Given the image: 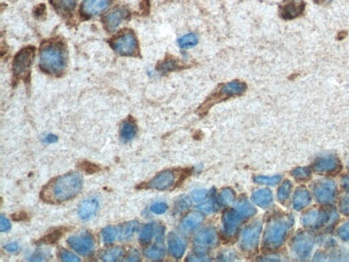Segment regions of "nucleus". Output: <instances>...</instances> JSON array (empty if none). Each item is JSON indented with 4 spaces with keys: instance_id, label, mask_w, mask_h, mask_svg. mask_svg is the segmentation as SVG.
<instances>
[{
    "instance_id": "f257e3e1",
    "label": "nucleus",
    "mask_w": 349,
    "mask_h": 262,
    "mask_svg": "<svg viewBox=\"0 0 349 262\" xmlns=\"http://www.w3.org/2000/svg\"><path fill=\"white\" fill-rule=\"evenodd\" d=\"M82 178L78 173H68L56 178L42 191V198L49 202L68 201L80 192Z\"/></svg>"
},
{
    "instance_id": "f03ea898",
    "label": "nucleus",
    "mask_w": 349,
    "mask_h": 262,
    "mask_svg": "<svg viewBox=\"0 0 349 262\" xmlns=\"http://www.w3.org/2000/svg\"><path fill=\"white\" fill-rule=\"evenodd\" d=\"M40 65L49 74L62 72L66 65V53L62 44L55 42L44 45L40 52Z\"/></svg>"
},
{
    "instance_id": "7ed1b4c3",
    "label": "nucleus",
    "mask_w": 349,
    "mask_h": 262,
    "mask_svg": "<svg viewBox=\"0 0 349 262\" xmlns=\"http://www.w3.org/2000/svg\"><path fill=\"white\" fill-rule=\"evenodd\" d=\"M293 219L290 215H278L269 220L263 237V246L267 249H277L285 241Z\"/></svg>"
},
{
    "instance_id": "20e7f679",
    "label": "nucleus",
    "mask_w": 349,
    "mask_h": 262,
    "mask_svg": "<svg viewBox=\"0 0 349 262\" xmlns=\"http://www.w3.org/2000/svg\"><path fill=\"white\" fill-rule=\"evenodd\" d=\"M114 50L121 55L131 56L136 54L138 44L135 35L131 31H126L117 36L112 42Z\"/></svg>"
},
{
    "instance_id": "39448f33",
    "label": "nucleus",
    "mask_w": 349,
    "mask_h": 262,
    "mask_svg": "<svg viewBox=\"0 0 349 262\" xmlns=\"http://www.w3.org/2000/svg\"><path fill=\"white\" fill-rule=\"evenodd\" d=\"M336 218V212L313 210L303 214L301 221L305 227L317 229L332 222L334 223Z\"/></svg>"
},
{
    "instance_id": "423d86ee",
    "label": "nucleus",
    "mask_w": 349,
    "mask_h": 262,
    "mask_svg": "<svg viewBox=\"0 0 349 262\" xmlns=\"http://www.w3.org/2000/svg\"><path fill=\"white\" fill-rule=\"evenodd\" d=\"M218 243V235L214 228L207 227L198 232L194 238V250L198 254H203L212 249Z\"/></svg>"
},
{
    "instance_id": "0eeeda50",
    "label": "nucleus",
    "mask_w": 349,
    "mask_h": 262,
    "mask_svg": "<svg viewBox=\"0 0 349 262\" xmlns=\"http://www.w3.org/2000/svg\"><path fill=\"white\" fill-rule=\"evenodd\" d=\"M262 231V223L259 221H253L243 230L241 234V248L246 251H254L259 245V237Z\"/></svg>"
},
{
    "instance_id": "6e6552de",
    "label": "nucleus",
    "mask_w": 349,
    "mask_h": 262,
    "mask_svg": "<svg viewBox=\"0 0 349 262\" xmlns=\"http://www.w3.org/2000/svg\"><path fill=\"white\" fill-rule=\"evenodd\" d=\"M35 49L28 47L21 49L13 61V72L16 77L24 74L30 69L34 58Z\"/></svg>"
},
{
    "instance_id": "1a4fd4ad",
    "label": "nucleus",
    "mask_w": 349,
    "mask_h": 262,
    "mask_svg": "<svg viewBox=\"0 0 349 262\" xmlns=\"http://www.w3.org/2000/svg\"><path fill=\"white\" fill-rule=\"evenodd\" d=\"M336 192V184L331 180H320L316 182L313 187V192L317 201L323 204H330L334 201Z\"/></svg>"
},
{
    "instance_id": "9d476101",
    "label": "nucleus",
    "mask_w": 349,
    "mask_h": 262,
    "mask_svg": "<svg viewBox=\"0 0 349 262\" xmlns=\"http://www.w3.org/2000/svg\"><path fill=\"white\" fill-rule=\"evenodd\" d=\"M314 240L312 236L307 232H301L293 238L291 242V249L298 257H308L312 251Z\"/></svg>"
},
{
    "instance_id": "9b49d317",
    "label": "nucleus",
    "mask_w": 349,
    "mask_h": 262,
    "mask_svg": "<svg viewBox=\"0 0 349 262\" xmlns=\"http://www.w3.org/2000/svg\"><path fill=\"white\" fill-rule=\"evenodd\" d=\"M67 242L70 247L80 255H90L94 249V239L90 234L71 236Z\"/></svg>"
},
{
    "instance_id": "f8f14e48",
    "label": "nucleus",
    "mask_w": 349,
    "mask_h": 262,
    "mask_svg": "<svg viewBox=\"0 0 349 262\" xmlns=\"http://www.w3.org/2000/svg\"><path fill=\"white\" fill-rule=\"evenodd\" d=\"M245 218V216L236 208L226 212L222 220L223 231L225 236H233L240 223Z\"/></svg>"
},
{
    "instance_id": "ddd939ff",
    "label": "nucleus",
    "mask_w": 349,
    "mask_h": 262,
    "mask_svg": "<svg viewBox=\"0 0 349 262\" xmlns=\"http://www.w3.org/2000/svg\"><path fill=\"white\" fill-rule=\"evenodd\" d=\"M112 3V0H84L81 12L86 17H92L102 13Z\"/></svg>"
},
{
    "instance_id": "4468645a",
    "label": "nucleus",
    "mask_w": 349,
    "mask_h": 262,
    "mask_svg": "<svg viewBox=\"0 0 349 262\" xmlns=\"http://www.w3.org/2000/svg\"><path fill=\"white\" fill-rule=\"evenodd\" d=\"M128 15V11L124 8H119L114 11H111L105 16L104 19L105 27L109 31L116 30Z\"/></svg>"
},
{
    "instance_id": "2eb2a0df",
    "label": "nucleus",
    "mask_w": 349,
    "mask_h": 262,
    "mask_svg": "<svg viewBox=\"0 0 349 262\" xmlns=\"http://www.w3.org/2000/svg\"><path fill=\"white\" fill-rule=\"evenodd\" d=\"M174 182L173 173L171 171H164L151 180L148 184V187L157 190H164L171 186Z\"/></svg>"
},
{
    "instance_id": "dca6fc26",
    "label": "nucleus",
    "mask_w": 349,
    "mask_h": 262,
    "mask_svg": "<svg viewBox=\"0 0 349 262\" xmlns=\"http://www.w3.org/2000/svg\"><path fill=\"white\" fill-rule=\"evenodd\" d=\"M203 216L199 212H192L188 214L182 220L180 225V230L183 233H190L197 228L202 223Z\"/></svg>"
},
{
    "instance_id": "f3484780",
    "label": "nucleus",
    "mask_w": 349,
    "mask_h": 262,
    "mask_svg": "<svg viewBox=\"0 0 349 262\" xmlns=\"http://www.w3.org/2000/svg\"><path fill=\"white\" fill-rule=\"evenodd\" d=\"M168 251L174 258H181L186 250V244L182 238L174 233H170L168 236Z\"/></svg>"
},
{
    "instance_id": "a211bd4d",
    "label": "nucleus",
    "mask_w": 349,
    "mask_h": 262,
    "mask_svg": "<svg viewBox=\"0 0 349 262\" xmlns=\"http://www.w3.org/2000/svg\"><path fill=\"white\" fill-rule=\"evenodd\" d=\"M99 203L96 198H90L85 200L79 206V216L81 219L86 220L92 217L98 209Z\"/></svg>"
},
{
    "instance_id": "6ab92c4d",
    "label": "nucleus",
    "mask_w": 349,
    "mask_h": 262,
    "mask_svg": "<svg viewBox=\"0 0 349 262\" xmlns=\"http://www.w3.org/2000/svg\"><path fill=\"white\" fill-rule=\"evenodd\" d=\"M247 88L246 83L239 81H233L227 84L222 85L219 92L225 95L226 97H230L242 94L246 92Z\"/></svg>"
},
{
    "instance_id": "aec40b11",
    "label": "nucleus",
    "mask_w": 349,
    "mask_h": 262,
    "mask_svg": "<svg viewBox=\"0 0 349 262\" xmlns=\"http://www.w3.org/2000/svg\"><path fill=\"white\" fill-rule=\"evenodd\" d=\"M339 161L333 156L320 158L314 165L315 172L319 173H330L336 170L339 167Z\"/></svg>"
},
{
    "instance_id": "412c9836",
    "label": "nucleus",
    "mask_w": 349,
    "mask_h": 262,
    "mask_svg": "<svg viewBox=\"0 0 349 262\" xmlns=\"http://www.w3.org/2000/svg\"><path fill=\"white\" fill-rule=\"evenodd\" d=\"M311 198L308 190L305 188H299L293 196V206L295 210H300L310 204Z\"/></svg>"
},
{
    "instance_id": "4be33fe9",
    "label": "nucleus",
    "mask_w": 349,
    "mask_h": 262,
    "mask_svg": "<svg viewBox=\"0 0 349 262\" xmlns=\"http://www.w3.org/2000/svg\"><path fill=\"white\" fill-rule=\"evenodd\" d=\"M305 5L303 3H290L287 4L282 10V16L286 19H292L301 15L304 11Z\"/></svg>"
},
{
    "instance_id": "5701e85b",
    "label": "nucleus",
    "mask_w": 349,
    "mask_h": 262,
    "mask_svg": "<svg viewBox=\"0 0 349 262\" xmlns=\"http://www.w3.org/2000/svg\"><path fill=\"white\" fill-rule=\"evenodd\" d=\"M315 260L316 261H349V254L343 251H334L330 254L319 252L315 255Z\"/></svg>"
},
{
    "instance_id": "b1692460",
    "label": "nucleus",
    "mask_w": 349,
    "mask_h": 262,
    "mask_svg": "<svg viewBox=\"0 0 349 262\" xmlns=\"http://www.w3.org/2000/svg\"><path fill=\"white\" fill-rule=\"evenodd\" d=\"M253 200L261 207H266L272 201V193L267 188H263L256 191L253 195Z\"/></svg>"
},
{
    "instance_id": "393cba45",
    "label": "nucleus",
    "mask_w": 349,
    "mask_h": 262,
    "mask_svg": "<svg viewBox=\"0 0 349 262\" xmlns=\"http://www.w3.org/2000/svg\"><path fill=\"white\" fill-rule=\"evenodd\" d=\"M77 2L78 0H53V7L59 13L65 15L75 9Z\"/></svg>"
},
{
    "instance_id": "a878e982",
    "label": "nucleus",
    "mask_w": 349,
    "mask_h": 262,
    "mask_svg": "<svg viewBox=\"0 0 349 262\" xmlns=\"http://www.w3.org/2000/svg\"><path fill=\"white\" fill-rule=\"evenodd\" d=\"M136 134L135 124L132 121L126 120L123 122L120 128V136L124 141H130Z\"/></svg>"
},
{
    "instance_id": "bb28decb",
    "label": "nucleus",
    "mask_w": 349,
    "mask_h": 262,
    "mask_svg": "<svg viewBox=\"0 0 349 262\" xmlns=\"http://www.w3.org/2000/svg\"><path fill=\"white\" fill-rule=\"evenodd\" d=\"M138 224L136 221H131L125 224L120 227L119 232V238L121 240H128L132 237L134 232L137 230Z\"/></svg>"
},
{
    "instance_id": "cd10ccee",
    "label": "nucleus",
    "mask_w": 349,
    "mask_h": 262,
    "mask_svg": "<svg viewBox=\"0 0 349 262\" xmlns=\"http://www.w3.org/2000/svg\"><path fill=\"white\" fill-rule=\"evenodd\" d=\"M123 253H124V251H123L122 248L114 247L105 251L101 258L103 261L107 262L116 261L122 257Z\"/></svg>"
},
{
    "instance_id": "c85d7f7f",
    "label": "nucleus",
    "mask_w": 349,
    "mask_h": 262,
    "mask_svg": "<svg viewBox=\"0 0 349 262\" xmlns=\"http://www.w3.org/2000/svg\"><path fill=\"white\" fill-rule=\"evenodd\" d=\"M235 208L245 216L246 218L251 217L256 213L255 208L246 199L240 200Z\"/></svg>"
},
{
    "instance_id": "c756f323",
    "label": "nucleus",
    "mask_w": 349,
    "mask_h": 262,
    "mask_svg": "<svg viewBox=\"0 0 349 262\" xmlns=\"http://www.w3.org/2000/svg\"><path fill=\"white\" fill-rule=\"evenodd\" d=\"M180 67H181V66L178 63V61L176 59L169 57V58L166 59V60L160 63L158 65V69L160 72L167 73L171 72V71L178 70Z\"/></svg>"
},
{
    "instance_id": "7c9ffc66",
    "label": "nucleus",
    "mask_w": 349,
    "mask_h": 262,
    "mask_svg": "<svg viewBox=\"0 0 349 262\" xmlns=\"http://www.w3.org/2000/svg\"><path fill=\"white\" fill-rule=\"evenodd\" d=\"M178 45L182 49H188L195 46L198 43V38L194 34H188L178 39Z\"/></svg>"
},
{
    "instance_id": "2f4dec72",
    "label": "nucleus",
    "mask_w": 349,
    "mask_h": 262,
    "mask_svg": "<svg viewBox=\"0 0 349 262\" xmlns=\"http://www.w3.org/2000/svg\"><path fill=\"white\" fill-rule=\"evenodd\" d=\"M291 188H292V184H291L290 181L286 180V181L283 182L281 187L279 188L277 194V199H278L280 202H285L288 199Z\"/></svg>"
},
{
    "instance_id": "473e14b6",
    "label": "nucleus",
    "mask_w": 349,
    "mask_h": 262,
    "mask_svg": "<svg viewBox=\"0 0 349 262\" xmlns=\"http://www.w3.org/2000/svg\"><path fill=\"white\" fill-rule=\"evenodd\" d=\"M154 233V225L153 223L147 224L143 228L139 236L141 243L143 244L148 243L152 239Z\"/></svg>"
},
{
    "instance_id": "72a5a7b5",
    "label": "nucleus",
    "mask_w": 349,
    "mask_h": 262,
    "mask_svg": "<svg viewBox=\"0 0 349 262\" xmlns=\"http://www.w3.org/2000/svg\"><path fill=\"white\" fill-rule=\"evenodd\" d=\"M145 255L149 259L153 260L161 259L164 256V250L162 249L161 247L154 246V247H151L147 249L145 251Z\"/></svg>"
},
{
    "instance_id": "f704fd0d",
    "label": "nucleus",
    "mask_w": 349,
    "mask_h": 262,
    "mask_svg": "<svg viewBox=\"0 0 349 262\" xmlns=\"http://www.w3.org/2000/svg\"><path fill=\"white\" fill-rule=\"evenodd\" d=\"M219 201L223 205L229 206L235 201V193L230 188L223 190L219 195Z\"/></svg>"
},
{
    "instance_id": "c9c22d12",
    "label": "nucleus",
    "mask_w": 349,
    "mask_h": 262,
    "mask_svg": "<svg viewBox=\"0 0 349 262\" xmlns=\"http://www.w3.org/2000/svg\"><path fill=\"white\" fill-rule=\"evenodd\" d=\"M116 230L114 227H112V226L104 228L102 232L103 241L107 244L112 243L116 239Z\"/></svg>"
},
{
    "instance_id": "e433bc0d",
    "label": "nucleus",
    "mask_w": 349,
    "mask_h": 262,
    "mask_svg": "<svg viewBox=\"0 0 349 262\" xmlns=\"http://www.w3.org/2000/svg\"><path fill=\"white\" fill-rule=\"evenodd\" d=\"M311 172L307 168H296L292 172V176L297 179L300 180H306L310 177Z\"/></svg>"
},
{
    "instance_id": "4c0bfd02",
    "label": "nucleus",
    "mask_w": 349,
    "mask_h": 262,
    "mask_svg": "<svg viewBox=\"0 0 349 262\" xmlns=\"http://www.w3.org/2000/svg\"><path fill=\"white\" fill-rule=\"evenodd\" d=\"M281 177L280 176H275L273 177H265V176H258L255 178V182L258 184H267V185H275L281 181Z\"/></svg>"
},
{
    "instance_id": "58836bf2",
    "label": "nucleus",
    "mask_w": 349,
    "mask_h": 262,
    "mask_svg": "<svg viewBox=\"0 0 349 262\" xmlns=\"http://www.w3.org/2000/svg\"><path fill=\"white\" fill-rule=\"evenodd\" d=\"M64 230H57L53 232L52 233L48 234L43 238L41 242L45 243H54L57 242L62 236Z\"/></svg>"
},
{
    "instance_id": "ea45409f",
    "label": "nucleus",
    "mask_w": 349,
    "mask_h": 262,
    "mask_svg": "<svg viewBox=\"0 0 349 262\" xmlns=\"http://www.w3.org/2000/svg\"><path fill=\"white\" fill-rule=\"evenodd\" d=\"M208 192L206 190H196L192 192V199L196 202H201L207 198Z\"/></svg>"
},
{
    "instance_id": "a19ab883",
    "label": "nucleus",
    "mask_w": 349,
    "mask_h": 262,
    "mask_svg": "<svg viewBox=\"0 0 349 262\" xmlns=\"http://www.w3.org/2000/svg\"><path fill=\"white\" fill-rule=\"evenodd\" d=\"M61 260L65 262H79L80 259L76 255L71 252L64 251L61 254Z\"/></svg>"
},
{
    "instance_id": "79ce46f5",
    "label": "nucleus",
    "mask_w": 349,
    "mask_h": 262,
    "mask_svg": "<svg viewBox=\"0 0 349 262\" xmlns=\"http://www.w3.org/2000/svg\"><path fill=\"white\" fill-rule=\"evenodd\" d=\"M150 210L155 214H163L167 210V206L164 203H156L151 206Z\"/></svg>"
},
{
    "instance_id": "37998d69",
    "label": "nucleus",
    "mask_w": 349,
    "mask_h": 262,
    "mask_svg": "<svg viewBox=\"0 0 349 262\" xmlns=\"http://www.w3.org/2000/svg\"><path fill=\"white\" fill-rule=\"evenodd\" d=\"M338 233L342 240H349V222L341 226L339 228Z\"/></svg>"
},
{
    "instance_id": "c03bdc74",
    "label": "nucleus",
    "mask_w": 349,
    "mask_h": 262,
    "mask_svg": "<svg viewBox=\"0 0 349 262\" xmlns=\"http://www.w3.org/2000/svg\"><path fill=\"white\" fill-rule=\"evenodd\" d=\"M340 208L341 212L343 214L348 215L349 214V194L348 195L344 196L341 200Z\"/></svg>"
},
{
    "instance_id": "a18cd8bd",
    "label": "nucleus",
    "mask_w": 349,
    "mask_h": 262,
    "mask_svg": "<svg viewBox=\"0 0 349 262\" xmlns=\"http://www.w3.org/2000/svg\"><path fill=\"white\" fill-rule=\"evenodd\" d=\"M190 206V201L189 199H188L187 198H185V196H184V198H181L177 202V205H176V208H177L178 210H180V211H182V210H185L186 209H187L188 208H189V206Z\"/></svg>"
},
{
    "instance_id": "49530a36",
    "label": "nucleus",
    "mask_w": 349,
    "mask_h": 262,
    "mask_svg": "<svg viewBox=\"0 0 349 262\" xmlns=\"http://www.w3.org/2000/svg\"><path fill=\"white\" fill-rule=\"evenodd\" d=\"M11 225L9 220L5 216H0V231L5 232L9 231L11 229Z\"/></svg>"
},
{
    "instance_id": "de8ad7c7",
    "label": "nucleus",
    "mask_w": 349,
    "mask_h": 262,
    "mask_svg": "<svg viewBox=\"0 0 349 262\" xmlns=\"http://www.w3.org/2000/svg\"><path fill=\"white\" fill-rule=\"evenodd\" d=\"M81 168L83 169V170L87 173H90V174H94V173L98 172L99 171V168L96 165L90 163V162H84L81 165Z\"/></svg>"
},
{
    "instance_id": "09e8293b",
    "label": "nucleus",
    "mask_w": 349,
    "mask_h": 262,
    "mask_svg": "<svg viewBox=\"0 0 349 262\" xmlns=\"http://www.w3.org/2000/svg\"><path fill=\"white\" fill-rule=\"evenodd\" d=\"M214 203L212 201L206 202V203L202 204L199 206V209L201 211L205 212V213H210L213 210Z\"/></svg>"
},
{
    "instance_id": "8fccbe9b",
    "label": "nucleus",
    "mask_w": 349,
    "mask_h": 262,
    "mask_svg": "<svg viewBox=\"0 0 349 262\" xmlns=\"http://www.w3.org/2000/svg\"><path fill=\"white\" fill-rule=\"evenodd\" d=\"M5 248L8 251L13 253V252L17 251L19 250V246L17 243H12L8 244V245L5 246Z\"/></svg>"
},
{
    "instance_id": "3c124183",
    "label": "nucleus",
    "mask_w": 349,
    "mask_h": 262,
    "mask_svg": "<svg viewBox=\"0 0 349 262\" xmlns=\"http://www.w3.org/2000/svg\"><path fill=\"white\" fill-rule=\"evenodd\" d=\"M139 260V254L137 251H131L128 257L129 261H137Z\"/></svg>"
},
{
    "instance_id": "603ef678",
    "label": "nucleus",
    "mask_w": 349,
    "mask_h": 262,
    "mask_svg": "<svg viewBox=\"0 0 349 262\" xmlns=\"http://www.w3.org/2000/svg\"><path fill=\"white\" fill-rule=\"evenodd\" d=\"M188 260L190 261H209L210 259L204 257H200L199 258H197L196 256H190V257L188 258Z\"/></svg>"
},
{
    "instance_id": "864d4df0",
    "label": "nucleus",
    "mask_w": 349,
    "mask_h": 262,
    "mask_svg": "<svg viewBox=\"0 0 349 262\" xmlns=\"http://www.w3.org/2000/svg\"><path fill=\"white\" fill-rule=\"evenodd\" d=\"M57 140H58L57 137L53 134L48 135L45 139V141L47 143H55L57 142Z\"/></svg>"
},
{
    "instance_id": "5fc2aeb1",
    "label": "nucleus",
    "mask_w": 349,
    "mask_h": 262,
    "mask_svg": "<svg viewBox=\"0 0 349 262\" xmlns=\"http://www.w3.org/2000/svg\"><path fill=\"white\" fill-rule=\"evenodd\" d=\"M45 5H40V7H38L37 9L36 10L35 13H37L36 14V16H37V17H41V16L43 15L44 12L45 11Z\"/></svg>"
},
{
    "instance_id": "6e6d98bb",
    "label": "nucleus",
    "mask_w": 349,
    "mask_h": 262,
    "mask_svg": "<svg viewBox=\"0 0 349 262\" xmlns=\"http://www.w3.org/2000/svg\"><path fill=\"white\" fill-rule=\"evenodd\" d=\"M343 187L349 191V176H345L342 180Z\"/></svg>"
},
{
    "instance_id": "4d7b16f0",
    "label": "nucleus",
    "mask_w": 349,
    "mask_h": 262,
    "mask_svg": "<svg viewBox=\"0 0 349 262\" xmlns=\"http://www.w3.org/2000/svg\"><path fill=\"white\" fill-rule=\"evenodd\" d=\"M323 1L326 3H330L331 2H332L333 0H323Z\"/></svg>"
}]
</instances>
